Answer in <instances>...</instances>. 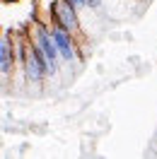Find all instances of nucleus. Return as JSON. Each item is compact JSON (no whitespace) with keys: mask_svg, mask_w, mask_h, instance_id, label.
<instances>
[{"mask_svg":"<svg viewBox=\"0 0 157 159\" xmlns=\"http://www.w3.org/2000/svg\"><path fill=\"white\" fill-rule=\"evenodd\" d=\"M29 41L46 56V60L51 63V77H56V75H58V65L63 63V58H60V51H58V46H56L53 36H51L49 24L41 22V20H34L29 24Z\"/></svg>","mask_w":157,"mask_h":159,"instance_id":"f257e3e1","label":"nucleus"},{"mask_svg":"<svg viewBox=\"0 0 157 159\" xmlns=\"http://www.w3.org/2000/svg\"><path fill=\"white\" fill-rule=\"evenodd\" d=\"M51 22L60 24L63 29H68L70 34H75L78 41H82V29H80V10L68 2V0H56L53 7H51Z\"/></svg>","mask_w":157,"mask_h":159,"instance_id":"f03ea898","label":"nucleus"},{"mask_svg":"<svg viewBox=\"0 0 157 159\" xmlns=\"http://www.w3.org/2000/svg\"><path fill=\"white\" fill-rule=\"evenodd\" d=\"M49 29H51V36H53V41H56L58 51H60L63 63H75V60L80 58L78 56V36L70 34L68 29H63V27L56 24V22H51Z\"/></svg>","mask_w":157,"mask_h":159,"instance_id":"7ed1b4c3","label":"nucleus"},{"mask_svg":"<svg viewBox=\"0 0 157 159\" xmlns=\"http://www.w3.org/2000/svg\"><path fill=\"white\" fill-rule=\"evenodd\" d=\"M15 63H17V58H15V43H12L10 36L5 34V36L0 39V72H2L5 80L10 77Z\"/></svg>","mask_w":157,"mask_h":159,"instance_id":"20e7f679","label":"nucleus"}]
</instances>
